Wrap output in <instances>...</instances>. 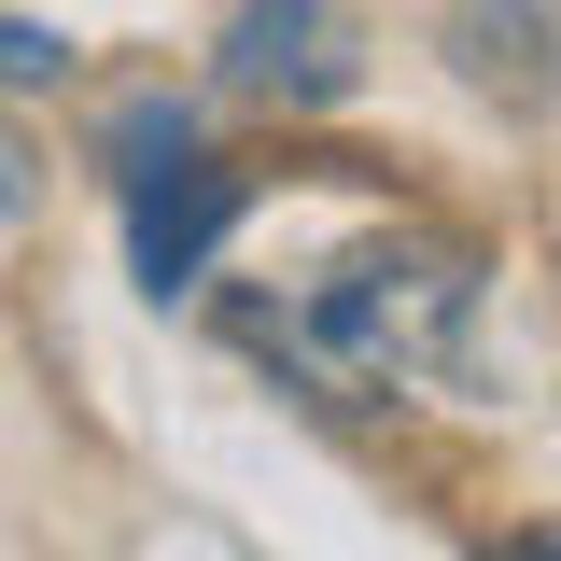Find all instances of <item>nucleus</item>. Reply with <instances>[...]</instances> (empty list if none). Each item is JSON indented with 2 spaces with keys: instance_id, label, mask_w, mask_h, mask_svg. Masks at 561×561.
<instances>
[{
  "instance_id": "nucleus-1",
  "label": "nucleus",
  "mask_w": 561,
  "mask_h": 561,
  "mask_svg": "<svg viewBox=\"0 0 561 561\" xmlns=\"http://www.w3.org/2000/svg\"><path fill=\"white\" fill-rule=\"evenodd\" d=\"M239 337L280 351L323 408L435 393V379H463V337H478V253H463V239H365V253H337L295 309H253Z\"/></svg>"
},
{
  "instance_id": "nucleus-2",
  "label": "nucleus",
  "mask_w": 561,
  "mask_h": 561,
  "mask_svg": "<svg viewBox=\"0 0 561 561\" xmlns=\"http://www.w3.org/2000/svg\"><path fill=\"white\" fill-rule=\"evenodd\" d=\"M210 70H225V99L323 113V99H351V14L337 0H239L225 43H210Z\"/></svg>"
},
{
  "instance_id": "nucleus-3",
  "label": "nucleus",
  "mask_w": 561,
  "mask_h": 561,
  "mask_svg": "<svg viewBox=\"0 0 561 561\" xmlns=\"http://www.w3.org/2000/svg\"><path fill=\"white\" fill-rule=\"evenodd\" d=\"M239 210H253V183H239V169H210V154L127 183V253H140V280H154V295H197L210 253L239 239Z\"/></svg>"
},
{
  "instance_id": "nucleus-4",
  "label": "nucleus",
  "mask_w": 561,
  "mask_h": 561,
  "mask_svg": "<svg viewBox=\"0 0 561 561\" xmlns=\"http://www.w3.org/2000/svg\"><path fill=\"white\" fill-rule=\"evenodd\" d=\"M449 57H463V84H491V99H561V14L548 0H463L449 14Z\"/></svg>"
},
{
  "instance_id": "nucleus-5",
  "label": "nucleus",
  "mask_w": 561,
  "mask_h": 561,
  "mask_svg": "<svg viewBox=\"0 0 561 561\" xmlns=\"http://www.w3.org/2000/svg\"><path fill=\"white\" fill-rule=\"evenodd\" d=\"M183 154H197V113H183L169 84H154V99H127V113L99 127V169H113V183H154V169H183Z\"/></svg>"
},
{
  "instance_id": "nucleus-6",
  "label": "nucleus",
  "mask_w": 561,
  "mask_h": 561,
  "mask_svg": "<svg viewBox=\"0 0 561 561\" xmlns=\"http://www.w3.org/2000/svg\"><path fill=\"white\" fill-rule=\"evenodd\" d=\"M14 210H28V140L0 127V225H14Z\"/></svg>"
},
{
  "instance_id": "nucleus-7",
  "label": "nucleus",
  "mask_w": 561,
  "mask_h": 561,
  "mask_svg": "<svg viewBox=\"0 0 561 561\" xmlns=\"http://www.w3.org/2000/svg\"><path fill=\"white\" fill-rule=\"evenodd\" d=\"M491 561H561V534H505V548H491Z\"/></svg>"
}]
</instances>
